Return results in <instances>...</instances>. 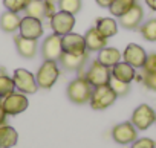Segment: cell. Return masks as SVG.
Segmentation results:
<instances>
[{
  "mask_svg": "<svg viewBox=\"0 0 156 148\" xmlns=\"http://www.w3.org/2000/svg\"><path fill=\"white\" fill-rule=\"evenodd\" d=\"M92 90H94V86L84 77H76L73 81L69 83L66 93H67V98L73 104L81 105V104H86L90 101Z\"/></svg>",
  "mask_w": 156,
  "mask_h": 148,
  "instance_id": "obj_1",
  "label": "cell"
},
{
  "mask_svg": "<svg viewBox=\"0 0 156 148\" xmlns=\"http://www.w3.org/2000/svg\"><path fill=\"white\" fill-rule=\"evenodd\" d=\"M145 5H147L151 11H156V0H145Z\"/></svg>",
  "mask_w": 156,
  "mask_h": 148,
  "instance_id": "obj_35",
  "label": "cell"
},
{
  "mask_svg": "<svg viewBox=\"0 0 156 148\" xmlns=\"http://www.w3.org/2000/svg\"><path fill=\"white\" fill-rule=\"evenodd\" d=\"M28 3H29V0H3V5H5L6 11H12L17 14L25 11Z\"/></svg>",
  "mask_w": 156,
  "mask_h": 148,
  "instance_id": "obj_29",
  "label": "cell"
},
{
  "mask_svg": "<svg viewBox=\"0 0 156 148\" xmlns=\"http://www.w3.org/2000/svg\"><path fill=\"white\" fill-rule=\"evenodd\" d=\"M145 58H147L145 49L142 46L136 44V43L127 44V47L122 52V60L135 69H142L144 63H145Z\"/></svg>",
  "mask_w": 156,
  "mask_h": 148,
  "instance_id": "obj_11",
  "label": "cell"
},
{
  "mask_svg": "<svg viewBox=\"0 0 156 148\" xmlns=\"http://www.w3.org/2000/svg\"><path fill=\"white\" fill-rule=\"evenodd\" d=\"M142 19H144V11H142V6L135 3L124 15L119 17V26H122L124 29H138L142 23Z\"/></svg>",
  "mask_w": 156,
  "mask_h": 148,
  "instance_id": "obj_15",
  "label": "cell"
},
{
  "mask_svg": "<svg viewBox=\"0 0 156 148\" xmlns=\"http://www.w3.org/2000/svg\"><path fill=\"white\" fill-rule=\"evenodd\" d=\"M135 3H136V0H115V2L110 5L109 11H110L112 15H115V17L119 19V17L124 15Z\"/></svg>",
  "mask_w": 156,
  "mask_h": 148,
  "instance_id": "obj_24",
  "label": "cell"
},
{
  "mask_svg": "<svg viewBox=\"0 0 156 148\" xmlns=\"http://www.w3.org/2000/svg\"><path fill=\"white\" fill-rule=\"evenodd\" d=\"M130 122L136 127V130H147L148 127H151L156 122V112L150 105L141 104L132 113V121Z\"/></svg>",
  "mask_w": 156,
  "mask_h": 148,
  "instance_id": "obj_7",
  "label": "cell"
},
{
  "mask_svg": "<svg viewBox=\"0 0 156 148\" xmlns=\"http://www.w3.org/2000/svg\"><path fill=\"white\" fill-rule=\"evenodd\" d=\"M144 72H148V73H156V52L153 53H147V58H145V63H144Z\"/></svg>",
  "mask_w": 156,
  "mask_h": 148,
  "instance_id": "obj_30",
  "label": "cell"
},
{
  "mask_svg": "<svg viewBox=\"0 0 156 148\" xmlns=\"http://www.w3.org/2000/svg\"><path fill=\"white\" fill-rule=\"evenodd\" d=\"M25 14L28 17H34V19H38V20L46 19L44 2H40V0H29L28 6L25 8Z\"/></svg>",
  "mask_w": 156,
  "mask_h": 148,
  "instance_id": "obj_23",
  "label": "cell"
},
{
  "mask_svg": "<svg viewBox=\"0 0 156 148\" xmlns=\"http://www.w3.org/2000/svg\"><path fill=\"white\" fill-rule=\"evenodd\" d=\"M12 92H16V84L12 77H8L6 73H2L0 75V98H5L8 95H11Z\"/></svg>",
  "mask_w": 156,
  "mask_h": 148,
  "instance_id": "obj_26",
  "label": "cell"
},
{
  "mask_svg": "<svg viewBox=\"0 0 156 148\" xmlns=\"http://www.w3.org/2000/svg\"><path fill=\"white\" fill-rule=\"evenodd\" d=\"M107 40L98 29L97 26H92L87 29V32L84 34V41H86V49L89 52H100L101 49H104L107 46Z\"/></svg>",
  "mask_w": 156,
  "mask_h": 148,
  "instance_id": "obj_16",
  "label": "cell"
},
{
  "mask_svg": "<svg viewBox=\"0 0 156 148\" xmlns=\"http://www.w3.org/2000/svg\"><path fill=\"white\" fill-rule=\"evenodd\" d=\"M97 29L106 37V38H110L113 35H116L118 32V22L115 19H110V17H101L97 20Z\"/></svg>",
  "mask_w": 156,
  "mask_h": 148,
  "instance_id": "obj_22",
  "label": "cell"
},
{
  "mask_svg": "<svg viewBox=\"0 0 156 148\" xmlns=\"http://www.w3.org/2000/svg\"><path fill=\"white\" fill-rule=\"evenodd\" d=\"M40 2H44V0H40Z\"/></svg>",
  "mask_w": 156,
  "mask_h": 148,
  "instance_id": "obj_37",
  "label": "cell"
},
{
  "mask_svg": "<svg viewBox=\"0 0 156 148\" xmlns=\"http://www.w3.org/2000/svg\"><path fill=\"white\" fill-rule=\"evenodd\" d=\"M84 78L94 86V87H98V86H107L110 83V78H112V72H110V67L101 64L98 60L97 61H92L87 67V70L84 72Z\"/></svg>",
  "mask_w": 156,
  "mask_h": 148,
  "instance_id": "obj_3",
  "label": "cell"
},
{
  "mask_svg": "<svg viewBox=\"0 0 156 148\" xmlns=\"http://www.w3.org/2000/svg\"><path fill=\"white\" fill-rule=\"evenodd\" d=\"M138 130L132 122H121L112 128V137L119 145H129L136 140Z\"/></svg>",
  "mask_w": 156,
  "mask_h": 148,
  "instance_id": "obj_9",
  "label": "cell"
},
{
  "mask_svg": "<svg viewBox=\"0 0 156 148\" xmlns=\"http://www.w3.org/2000/svg\"><path fill=\"white\" fill-rule=\"evenodd\" d=\"M20 22H22V17H20L17 12L5 11L2 15H0V29H2L3 32L12 34V32L19 31Z\"/></svg>",
  "mask_w": 156,
  "mask_h": 148,
  "instance_id": "obj_19",
  "label": "cell"
},
{
  "mask_svg": "<svg viewBox=\"0 0 156 148\" xmlns=\"http://www.w3.org/2000/svg\"><path fill=\"white\" fill-rule=\"evenodd\" d=\"M87 58H89V50H86L83 53H66V52H63L60 60H58V66L63 67L64 70L75 72V70L84 69Z\"/></svg>",
  "mask_w": 156,
  "mask_h": 148,
  "instance_id": "obj_12",
  "label": "cell"
},
{
  "mask_svg": "<svg viewBox=\"0 0 156 148\" xmlns=\"http://www.w3.org/2000/svg\"><path fill=\"white\" fill-rule=\"evenodd\" d=\"M116 93L113 92V89L107 84V86H98L94 87L92 90V96H90V107L94 110H106L107 107H110L115 101H116Z\"/></svg>",
  "mask_w": 156,
  "mask_h": 148,
  "instance_id": "obj_4",
  "label": "cell"
},
{
  "mask_svg": "<svg viewBox=\"0 0 156 148\" xmlns=\"http://www.w3.org/2000/svg\"><path fill=\"white\" fill-rule=\"evenodd\" d=\"M16 89L25 95H32L38 90V84L35 80V75L26 69H16L12 75Z\"/></svg>",
  "mask_w": 156,
  "mask_h": 148,
  "instance_id": "obj_5",
  "label": "cell"
},
{
  "mask_svg": "<svg viewBox=\"0 0 156 148\" xmlns=\"http://www.w3.org/2000/svg\"><path fill=\"white\" fill-rule=\"evenodd\" d=\"M61 47H63V52L66 53H83L87 50L84 35L75 34V32H69L61 37Z\"/></svg>",
  "mask_w": 156,
  "mask_h": 148,
  "instance_id": "obj_13",
  "label": "cell"
},
{
  "mask_svg": "<svg viewBox=\"0 0 156 148\" xmlns=\"http://www.w3.org/2000/svg\"><path fill=\"white\" fill-rule=\"evenodd\" d=\"M49 20H51V28H52L54 34H57L60 37L72 32V29L75 26V15L64 12V11H60V9Z\"/></svg>",
  "mask_w": 156,
  "mask_h": 148,
  "instance_id": "obj_8",
  "label": "cell"
},
{
  "mask_svg": "<svg viewBox=\"0 0 156 148\" xmlns=\"http://www.w3.org/2000/svg\"><path fill=\"white\" fill-rule=\"evenodd\" d=\"M14 43H16V49H17L20 57H23L26 60H31V58H34L37 55V50H38L37 40L26 38V37H22L19 34V35L14 37Z\"/></svg>",
  "mask_w": 156,
  "mask_h": 148,
  "instance_id": "obj_17",
  "label": "cell"
},
{
  "mask_svg": "<svg viewBox=\"0 0 156 148\" xmlns=\"http://www.w3.org/2000/svg\"><path fill=\"white\" fill-rule=\"evenodd\" d=\"M0 105L3 107V110L6 112V115L16 116V115L23 113L28 108L29 101H28V98H26L25 93H22V92H12L11 95H8V96H5L2 99V104H0Z\"/></svg>",
  "mask_w": 156,
  "mask_h": 148,
  "instance_id": "obj_6",
  "label": "cell"
},
{
  "mask_svg": "<svg viewBox=\"0 0 156 148\" xmlns=\"http://www.w3.org/2000/svg\"><path fill=\"white\" fill-rule=\"evenodd\" d=\"M132 148H156V142L150 137H141L132 143Z\"/></svg>",
  "mask_w": 156,
  "mask_h": 148,
  "instance_id": "obj_31",
  "label": "cell"
},
{
  "mask_svg": "<svg viewBox=\"0 0 156 148\" xmlns=\"http://www.w3.org/2000/svg\"><path fill=\"white\" fill-rule=\"evenodd\" d=\"M58 9L75 15L81 11V0H58Z\"/></svg>",
  "mask_w": 156,
  "mask_h": 148,
  "instance_id": "obj_27",
  "label": "cell"
},
{
  "mask_svg": "<svg viewBox=\"0 0 156 148\" xmlns=\"http://www.w3.org/2000/svg\"><path fill=\"white\" fill-rule=\"evenodd\" d=\"M6 112L3 110V107L2 105H0V127H2V125H5L6 124Z\"/></svg>",
  "mask_w": 156,
  "mask_h": 148,
  "instance_id": "obj_34",
  "label": "cell"
},
{
  "mask_svg": "<svg viewBox=\"0 0 156 148\" xmlns=\"http://www.w3.org/2000/svg\"><path fill=\"white\" fill-rule=\"evenodd\" d=\"M142 83L156 92V73H148V72H144V75H142Z\"/></svg>",
  "mask_w": 156,
  "mask_h": 148,
  "instance_id": "obj_32",
  "label": "cell"
},
{
  "mask_svg": "<svg viewBox=\"0 0 156 148\" xmlns=\"http://www.w3.org/2000/svg\"><path fill=\"white\" fill-rule=\"evenodd\" d=\"M19 32H20L22 37L32 38V40H38V38L43 35V25H41V20L25 15V17L22 19V22H20Z\"/></svg>",
  "mask_w": 156,
  "mask_h": 148,
  "instance_id": "obj_14",
  "label": "cell"
},
{
  "mask_svg": "<svg viewBox=\"0 0 156 148\" xmlns=\"http://www.w3.org/2000/svg\"><path fill=\"white\" fill-rule=\"evenodd\" d=\"M122 60V52H119L116 47H109L106 46L104 49H101L98 52V61L107 67H113L115 64H118Z\"/></svg>",
  "mask_w": 156,
  "mask_h": 148,
  "instance_id": "obj_20",
  "label": "cell"
},
{
  "mask_svg": "<svg viewBox=\"0 0 156 148\" xmlns=\"http://www.w3.org/2000/svg\"><path fill=\"white\" fill-rule=\"evenodd\" d=\"M139 32L147 41H156V19H150L139 26Z\"/></svg>",
  "mask_w": 156,
  "mask_h": 148,
  "instance_id": "obj_25",
  "label": "cell"
},
{
  "mask_svg": "<svg viewBox=\"0 0 156 148\" xmlns=\"http://www.w3.org/2000/svg\"><path fill=\"white\" fill-rule=\"evenodd\" d=\"M63 53V47H61V37L57 34H51L48 35L43 43H41V57L43 60H52V61H58L60 57Z\"/></svg>",
  "mask_w": 156,
  "mask_h": 148,
  "instance_id": "obj_10",
  "label": "cell"
},
{
  "mask_svg": "<svg viewBox=\"0 0 156 148\" xmlns=\"http://www.w3.org/2000/svg\"><path fill=\"white\" fill-rule=\"evenodd\" d=\"M60 77V66L58 61H52V60H44L41 63V66L38 67L37 73H35V80L38 84V89H44L49 90L58 80Z\"/></svg>",
  "mask_w": 156,
  "mask_h": 148,
  "instance_id": "obj_2",
  "label": "cell"
},
{
  "mask_svg": "<svg viewBox=\"0 0 156 148\" xmlns=\"http://www.w3.org/2000/svg\"><path fill=\"white\" fill-rule=\"evenodd\" d=\"M109 86L113 89V92L116 93V96H126L130 92V84L129 83H122L116 78H110Z\"/></svg>",
  "mask_w": 156,
  "mask_h": 148,
  "instance_id": "obj_28",
  "label": "cell"
},
{
  "mask_svg": "<svg viewBox=\"0 0 156 148\" xmlns=\"http://www.w3.org/2000/svg\"><path fill=\"white\" fill-rule=\"evenodd\" d=\"M19 140V134L16 128L11 125H2L0 127V148H12Z\"/></svg>",
  "mask_w": 156,
  "mask_h": 148,
  "instance_id": "obj_21",
  "label": "cell"
},
{
  "mask_svg": "<svg viewBox=\"0 0 156 148\" xmlns=\"http://www.w3.org/2000/svg\"><path fill=\"white\" fill-rule=\"evenodd\" d=\"M112 78H116L122 83H132L136 77V72H135V67H132L130 64H127L126 61H119L118 64H115L112 69Z\"/></svg>",
  "mask_w": 156,
  "mask_h": 148,
  "instance_id": "obj_18",
  "label": "cell"
},
{
  "mask_svg": "<svg viewBox=\"0 0 156 148\" xmlns=\"http://www.w3.org/2000/svg\"><path fill=\"white\" fill-rule=\"evenodd\" d=\"M95 2H97L101 8H110V5L115 2V0H95Z\"/></svg>",
  "mask_w": 156,
  "mask_h": 148,
  "instance_id": "obj_33",
  "label": "cell"
},
{
  "mask_svg": "<svg viewBox=\"0 0 156 148\" xmlns=\"http://www.w3.org/2000/svg\"><path fill=\"white\" fill-rule=\"evenodd\" d=\"M0 104H2V98H0Z\"/></svg>",
  "mask_w": 156,
  "mask_h": 148,
  "instance_id": "obj_36",
  "label": "cell"
}]
</instances>
